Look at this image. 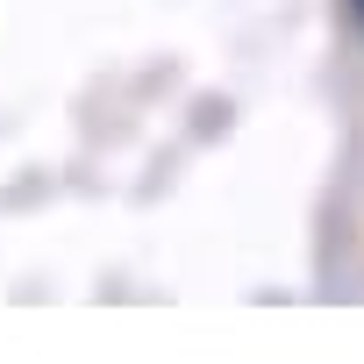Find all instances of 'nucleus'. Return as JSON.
Segmentation results:
<instances>
[{"label":"nucleus","mask_w":364,"mask_h":364,"mask_svg":"<svg viewBox=\"0 0 364 364\" xmlns=\"http://www.w3.org/2000/svg\"><path fill=\"white\" fill-rule=\"evenodd\" d=\"M350 15H357V22H364V0H350Z\"/></svg>","instance_id":"1"}]
</instances>
